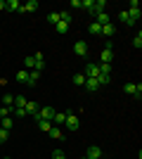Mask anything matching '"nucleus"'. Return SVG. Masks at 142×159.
<instances>
[{
  "mask_svg": "<svg viewBox=\"0 0 142 159\" xmlns=\"http://www.w3.org/2000/svg\"><path fill=\"white\" fill-rule=\"evenodd\" d=\"M74 52L78 55V57H85V55H88V43H85V40H76L74 43Z\"/></svg>",
  "mask_w": 142,
  "mask_h": 159,
  "instance_id": "nucleus-5",
  "label": "nucleus"
},
{
  "mask_svg": "<svg viewBox=\"0 0 142 159\" xmlns=\"http://www.w3.org/2000/svg\"><path fill=\"white\" fill-rule=\"evenodd\" d=\"M123 93L133 95L135 100H140L142 98V83H126V86H123Z\"/></svg>",
  "mask_w": 142,
  "mask_h": 159,
  "instance_id": "nucleus-2",
  "label": "nucleus"
},
{
  "mask_svg": "<svg viewBox=\"0 0 142 159\" xmlns=\"http://www.w3.org/2000/svg\"><path fill=\"white\" fill-rule=\"evenodd\" d=\"M85 90H88V93H97V90H100V83H97V79H85Z\"/></svg>",
  "mask_w": 142,
  "mask_h": 159,
  "instance_id": "nucleus-9",
  "label": "nucleus"
},
{
  "mask_svg": "<svg viewBox=\"0 0 142 159\" xmlns=\"http://www.w3.org/2000/svg\"><path fill=\"white\" fill-rule=\"evenodd\" d=\"M111 62H114V50H111V48H104L102 55H100V64H111Z\"/></svg>",
  "mask_w": 142,
  "mask_h": 159,
  "instance_id": "nucleus-6",
  "label": "nucleus"
},
{
  "mask_svg": "<svg viewBox=\"0 0 142 159\" xmlns=\"http://www.w3.org/2000/svg\"><path fill=\"white\" fill-rule=\"evenodd\" d=\"M47 133H50V138H54V140H59V138L64 140V135H62V128H59V126H52Z\"/></svg>",
  "mask_w": 142,
  "mask_h": 159,
  "instance_id": "nucleus-21",
  "label": "nucleus"
},
{
  "mask_svg": "<svg viewBox=\"0 0 142 159\" xmlns=\"http://www.w3.org/2000/svg\"><path fill=\"white\" fill-rule=\"evenodd\" d=\"M62 124H67V112H54L52 126H62Z\"/></svg>",
  "mask_w": 142,
  "mask_h": 159,
  "instance_id": "nucleus-12",
  "label": "nucleus"
},
{
  "mask_svg": "<svg viewBox=\"0 0 142 159\" xmlns=\"http://www.w3.org/2000/svg\"><path fill=\"white\" fill-rule=\"evenodd\" d=\"M114 33H116V26H114V24H107V26H102V36H104V38H111Z\"/></svg>",
  "mask_w": 142,
  "mask_h": 159,
  "instance_id": "nucleus-18",
  "label": "nucleus"
},
{
  "mask_svg": "<svg viewBox=\"0 0 142 159\" xmlns=\"http://www.w3.org/2000/svg\"><path fill=\"white\" fill-rule=\"evenodd\" d=\"M19 7H21L19 0H7L5 2V12H19Z\"/></svg>",
  "mask_w": 142,
  "mask_h": 159,
  "instance_id": "nucleus-13",
  "label": "nucleus"
},
{
  "mask_svg": "<svg viewBox=\"0 0 142 159\" xmlns=\"http://www.w3.org/2000/svg\"><path fill=\"white\" fill-rule=\"evenodd\" d=\"M2 105H5V107H12V105H14V95L5 93V98H2Z\"/></svg>",
  "mask_w": 142,
  "mask_h": 159,
  "instance_id": "nucleus-31",
  "label": "nucleus"
},
{
  "mask_svg": "<svg viewBox=\"0 0 142 159\" xmlns=\"http://www.w3.org/2000/svg\"><path fill=\"white\" fill-rule=\"evenodd\" d=\"M81 159H88V157H81Z\"/></svg>",
  "mask_w": 142,
  "mask_h": 159,
  "instance_id": "nucleus-41",
  "label": "nucleus"
},
{
  "mask_svg": "<svg viewBox=\"0 0 142 159\" xmlns=\"http://www.w3.org/2000/svg\"><path fill=\"white\" fill-rule=\"evenodd\" d=\"M54 31L59 33V36H64V33H69V24H64V21H57V24H54Z\"/></svg>",
  "mask_w": 142,
  "mask_h": 159,
  "instance_id": "nucleus-20",
  "label": "nucleus"
},
{
  "mask_svg": "<svg viewBox=\"0 0 142 159\" xmlns=\"http://www.w3.org/2000/svg\"><path fill=\"white\" fill-rule=\"evenodd\" d=\"M36 124H38V128H41V131L43 133H47V131H50V128H52V121H36Z\"/></svg>",
  "mask_w": 142,
  "mask_h": 159,
  "instance_id": "nucleus-25",
  "label": "nucleus"
},
{
  "mask_svg": "<svg viewBox=\"0 0 142 159\" xmlns=\"http://www.w3.org/2000/svg\"><path fill=\"white\" fill-rule=\"evenodd\" d=\"M88 31H90V36H102V26L97 24V21H93V24H90Z\"/></svg>",
  "mask_w": 142,
  "mask_h": 159,
  "instance_id": "nucleus-22",
  "label": "nucleus"
},
{
  "mask_svg": "<svg viewBox=\"0 0 142 159\" xmlns=\"http://www.w3.org/2000/svg\"><path fill=\"white\" fill-rule=\"evenodd\" d=\"M64 126L69 128V131H78L81 128V119H78V114L76 112H67V124Z\"/></svg>",
  "mask_w": 142,
  "mask_h": 159,
  "instance_id": "nucleus-3",
  "label": "nucleus"
},
{
  "mask_svg": "<svg viewBox=\"0 0 142 159\" xmlns=\"http://www.w3.org/2000/svg\"><path fill=\"white\" fill-rule=\"evenodd\" d=\"M93 5H95V0H83V2H81V7H83V10H88V12L93 10Z\"/></svg>",
  "mask_w": 142,
  "mask_h": 159,
  "instance_id": "nucleus-35",
  "label": "nucleus"
},
{
  "mask_svg": "<svg viewBox=\"0 0 142 159\" xmlns=\"http://www.w3.org/2000/svg\"><path fill=\"white\" fill-rule=\"evenodd\" d=\"M100 74H111V64H100Z\"/></svg>",
  "mask_w": 142,
  "mask_h": 159,
  "instance_id": "nucleus-37",
  "label": "nucleus"
},
{
  "mask_svg": "<svg viewBox=\"0 0 142 159\" xmlns=\"http://www.w3.org/2000/svg\"><path fill=\"white\" fill-rule=\"evenodd\" d=\"M33 66H36V60H33V55H31V57H26V60H24V69L28 71V69H33Z\"/></svg>",
  "mask_w": 142,
  "mask_h": 159,
  "instance_id": "nucleus-30",
  "label": "nucleus"
},
{
  "mask_svg": "<svg viewBox=\"0 0 142 159\" xmlns=\"http://www.w3.org/2000/svg\"><path fill=\"white\" fill-rule=\"evenodd\" d=\"M128 17H130V21H135V24H137V19L142 17V10H140V7H130V10H128Z\"/></svg>",
  "mask_w": 142,
  "mask_h": 159,
  "instance_id": "nucleus-15",
  "label": "nucleus"
},
{
  "mask_svg": "<svg viewBox=\"0 0 142 159\" xmlns=\"http://www.w3.org/2000/svg\"><path fill=\"white\" fill-rule=\"evenodd\" d=\"M14 126V119L12 116H5V119H0V128H5V131H12Z\"/></svg>",
  "mask_w": 142,
  "mask_h": 159,
  "instance_id": "nucleus-17",
  "label": "nucleus"
},
{
  "mask_svg": "<svg viewBox=\"0 0 142 159\" xmlns=\"http://www.w3.org/2000/svg\"><path fill=\"white\" fill-rule=\"evenodd\" d=\"M0 10H5V2H2V0H0Z\"/></svg>",
  "mask_w": 142,
  "mask_h": 159,
  "instance_id": "nucleus-39",
  "label": "nucleus"
},
{
  "mask_svg": "<svg viewBox=\"0 0 142 159\" xmlns=\"http://www.w3.org/2000/svg\"><path fill=\"white\" fill-rule=\"evenodd\" d=\"M52 159H67V154L62 152V150H54V152H52Z\"/></svg>",
  "mask_w": 142,
  "mask_h": 159,
  "instance_id": "nucleus-38",
  "label": "nucleus"
},
{
  "mask_svg": "<svg viewBox=\"0 0 142 159\" xmlns=\"http://www.w3.org/2000/svg\"><path fill=\"white\" fill-rule=\"evenodd\" d=\"M26 102H28V100L24 98V95H14V105L12 107H26Z\"/></svg>",
  "mask_w": 142,
  "mask_h": 159,
  "instance_id": "nucleus-24",
  "label": "nucleus"
},
{
  "mask_svg": "<svg viewBox=\"0 0 142 159\" xmlns=\"http://www.w3.org/2000/svg\"><path fill=\"white\" fill-rule=\"evenodd\" d=\"M47 21H50V24H57V21H59V12H50L47 14Z\"/></svg>",
  "mask_w": 142,
  "mask_h": 159,
  "instance_id": "nucleus-33",
  "label": "nucleus"
},
{
  "mask_svg": "<svg viewBox=\"0 0 142 159\" xmlns=\"http://www.w3.org/2000/svg\"><path fill=\"white\" fill-rule=\"evenodd\" d=\"M17 81H21V83H28V71H26V69L17 71Z\"/></svg>",
  "mask_w": 142,
  "mask_h": 159,
  "instance_id": "nucleus-28",
  "label": "nucleus"
},
{
  "mask_svg": "<svg viewBox=\"0 0 142 159\" xmlns=\"http://www.w3.org/2000/svg\"><path fill=\"white\" fill-rule=\"evenodd\" d=\"M2 159H12V157H2Z\"/></svg>",
  "mask_w": 142,
  "mask_h": 159,
  "instance_id": "nucleus-40",
  "label": "nucleus"
},
{
  "mask_svg": "<svg viewBox=\"0 0 142 159\" xmlns=\"http://www.w3.org/2000/svg\"><path fill=\"white\" fill-rule=\"evenodd\" d=\"M83 76H85V79H97V76H100V64H93V62H90V64H85Z\"/></svg>",
  "mask_w": 142,
  "mask_h": 159,
  "instance_id": "nucleus-4",
  "label": "nucleus"
},
{
  "mask_svg": "<svg viewBox=\"0 0 142 159\" xmlns=\"http://www.w3.org/2000/svg\"><path fill=\"white\" fill-rule=\"evenodd\" d=\"M97 83H100V86H107V83H111V74H100V76H97Z\"/></svg>",
  "mask_w": 142,
  "mask_h": 159,
  "instance_id": "nucleus-23",
  "label": "nucleus"
},
{
  "mask_svg": "<svg viewBox=\"0 0 142 159\" xmlns=\"http://www.w3.org/2000/svg\"><path fill=\"white\" fill-rule=\"evenodd\" d=\"M74 83L76 86H85V76L83 74H74Z\"/></svg>",
  "mask_w": 142,
  "mask_h": 159,
  "instance_id": "nucleus-32",
  "label": "nucleus"
},
{
  "mask_svg": "<svg viewBox=\"0 0 142 159\" xmlns=\"http://www.w3.org/2000/svg\"><path fill=\"white\" fill-rule=\"evenodd\" d=\"M95 21H97L100 26H107V24H111V19H109V14H107V12H100V14H97V19H95Z\"/></svg>",
  "mask_w": 142,
  "mask_h": 159,
  "instance_id": "nucleus-16",
  "label": "nucleus"
},
{
  "mask_svg": "<svg viewBox=\"0 0 142 159\" xmlns=\"http://www.w3.org/2000/svg\"><path fill=\"white\" fill-rule=\"evenodd\" d=\"M38 79H41V71L31 69V71H28V86H36V83H38Z\"/></svg>",
  "mask_w": 142,
  "mask_h": 159,
  "instance_id": "nucleus-19",
  "label": "nucleus"
},
{
  "mask_svg": "<svg viewBox=\"0 0 142 159\" xmlns=\"http://www.w3.org/2000/svg\"><path fill=\"white\" fill-rule=\"evenodd\" d=\"M5 116H12V107L0 105V119H5Z\"/></svg>",
  "mask_w": 142,
  "mask_h": 159,
  "instance_id": "nucleus-29",
  "label": "nucleus"
},
{
  "mask_svg": "<svg viewBox=\"0 0 142 159\" xmlns=\"http://www.w3.org/2000/svg\"><path fill=\"white\" fill-rule=\"evenodd\" d=\"M36 10H38V0H28L19 7V12H36Z\"/></svg>",
  "mask_w": 142,
  "mask_h": 159,
  "instance_id": "nucleus-10",
  "label": "nucleus"
},
{
  "mask_svg": "<svg viewBox=\"0 0 142 159\" xmlns=\"http://www.w3.org/2000/svg\"><path fill=\"white\" fill-rule=\"evenodd\" d=\"M133 45H135L137 50H140V48H142V33H140V31H137V36H135V38H133Z\"/></svg>",
  "mask_w": 142,
  "mask_h": 159,
  "instance_id": "nucleus-34",
  "label": "nucleus"
},
{
  "mask_svg": "<svg viewBox=\"0 0 142 159\" xmlns=\"http://www.w3.org/2000/svg\"><path fill=\"white\" fill-rule=\"evenodd\" d=\"M59 21H64V24H71V12H69V10H62V12H59Z\"/></svg>",
  "mask_w": 142,
  "mask_h": 159,
  "instance_id": "nucleus-26",
  "label": "nucleus"
},
{
  "mask_svg": "<svg viewBox=\"0 0 142 159\" xmlns=\"http://www.w3.org/2000/svg\"><path fill=\"white\" fill-rule=\"evenodd\" d=\"M10 138V131H5V128H0V145L5 143V140Z\"/></svg>",
  "mask_w": 142,
  "mask_h": 159,
  "instance_id": "nucleus-36",
  "label": "nucleus"
},
{
  "mask_svg": "<svg viewBox=\"0 0 142 159\" xmlns=\"http://www.w3.org/2000/svg\"><path fill=\"white\" fill-rule=\"evenodd\" d=\"M12 114L17 119H24V116H26V109H24V107H12Z\"/></svg>",
  "mask_w": 142,
  "mask_h": 159,
  "instance_id": "nucleus-27",
  "label": "nucleus"
},
{
  "mask_svg": "<svg viewBox=\"0 0 142 159\" xmlns=\"http://www.w3.org/2000/svg\"><path fill=\"white\" fill-rule=\"evenodd\" d=\"M24 109H26V116H36V114H38V109H41V105H38V102H31V100H28Z\"/></svg>",
  "mask_w": 142,
  "mask_h": 159,
  "instance_id": "nucleus-8",
  "label": "nucleus"
},
{
  "mask_svg": "<svg viewBox=\"0 0 142 159\" xmlns=\"http://www.w3.org/2000/svg\"><path fill=\"white\" fill-rule=\"evenodd\" d=\"M85 157H88V159H102L100 145H90V147H88V152H85Z\"/></svg>",
  "mask_w": 142,
  "mask_h": 159,
  "instance_id": "nucleus-7",
  "label": "nucleus"
},
{
  "mask_svg": "<svg viewBox=\"0 0 142 159\" xmlns=\"http://www.w3.org/2000/svg\"><path fill=\"white\" fill-rule=\"evenodd\" d=\"M118 21H121V24H126V26H135V21H130V17H128V10L118 12Z\"/></svg>",
  "mask_w": 142,
  "mask_h": 159,
  "instance_id": "nucleus-14",
  "label": "nucleus"
},
{
  "mask_svg": "<svg viewBox=\"0 0 142 159\" xmlns=\"http://www.w3.org/2000/svg\"><path fill=\"white\" fill-rule=\"evenodd\" d=\"M104 7H107V0H95V5H93V10H90V14H97L100 12H104Z\"/></svg>",
  "mask_w": 142,
  "mask_h": 159,
  "instance_id": "nucleus-11",
  "label": "nucleus"
},
{
  "mask_svg": "<svg viewBox=\"0 0 142 159\" xmlns=\"http://www.w3.org/2000/svg\"><path fill=\"white\" fill-rule=\"evenodd\" d=\"M54 112H57V109H54V107H50V105H47V107H41V109H38V114H36V116H33V119L36 121H52V116H54Z\"/></svg>",
  "mask_w": 142,
  "mask_h": 159,
  "instance_id": "nucleus-1",
  "label": "nucleus"
}]
</instances>
